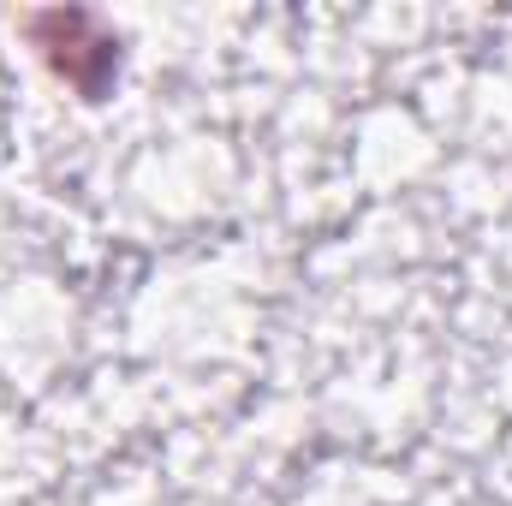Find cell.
Here are the masks:
<instances>
[{"mask_svg": "<svg viewBox=\"0 0 512 506\" xmlns=\"http://www.w3.org/2000/svg\"><path fill=\"white\" fill-rule=\"evenodd\" d=\"M84 30H90V12H42V18H30V36L42 42V54L54 60V72L96 102L114 84V72H120V42L108 30H96L90 42H78Z\"/></svg>", "mask_w": 512, "mask_h": 506, "instance_id": "1", "label": "cell"}]
</instances>
